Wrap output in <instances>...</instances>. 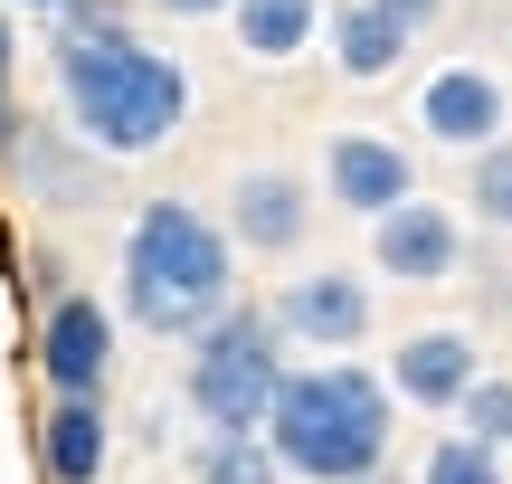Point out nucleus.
<instances>
[{"label": "nucleus", "instance_id": "nucleus-16", "mask_svg": "<svg viewBox=\"0 0 512 484\" xmlns=\"http://www.w3.org/2000/svg\"><path fill=\"white\" fill-rule=\"evenodd\" d=\"M190 484H285V466L266 456V437H200Z\"/></svg>", "mask_w": 512, "mask_h": 484}, {"label": "nucleus", "instance_id": "nucleus-11", "mask_svg": "<svg viewBox=\"0 0 512 484\" xmlns=\"http://www.w3.org/2000/svg\"><path fill=\"white\" fill-rule=\"evenodd\" d=\"M475 380H484V352H475L465 323H427V333H408L399 352H389V399H408V409H427V418H456Z\"/></svg>", "mask_w": 512, "mask_h": 484}, {"label": "nucleus", "instance_id": "nucleus-3", "mask_svg": "<svg viewBox=\"0 0 512 484\" xmlns=\"http://www.w3.org/2000/svg\"><path fill=\"white\" fill-rule=\"evenodd\" d=\"M256 437L294 484H380L389 447H399V399L361 361H304L275 380V409Z\"/></svg>", "mask_w": 512, "mask_h": 484}, {"label": "nucleus", "instance_id": "nucleus-19", "mask_svg": "<svg viewBox=\"0 0 512 484\" xmlns=\"http://www.w3.org/2000/svg\"><path fill=\"white\" fill-rule=\"evenodd\" d=\"M456 428L475 437V447H494V456H503V447H512V380H494V371H484L475 390H465V409H456Z\"/></svg>", "mask_w": 512, "mask_h": 484}, {"label": "nucleus", "instance_id": "nucleus-14", "mask_svg": "<svg viewBox=\"0 0 512 484\" xmlns=\"http://www.w3.org/2000/svg\"><path fill=\"white\" fill-rule=\"evenodd\" d=\"M323 38H332V67H342L351 86H380V76H399L408 48H418V38H408L399 19L380 10V0H342V10H323Z\"/></svg>", "mask_w": 512, "mask_h": 484}, {"label": "nucleus", "instance_id": "nucleus-2", "mask_svg": "<svg viewBox=\"0 0 512 484\" xmlns=\"http://www.w3.org/2000/svg\"><path fill=\"white\" fill-rule=\"evenodd\" d=\"M114 276H124V323H143L152 342H200L238 304V247L200 200H143L124 219Z\"/></svg>", "mask_w": 512, "mask_h": 484}, {"label": "nucleus", "instance_id": "nucleus-12", "mask_svg": "<svg viewBox=\"0 0 512 484\" xmlns=\"http://www.w3.org/2000/svg\"><path fill=\"white\" fill-rule=\"evenodd\" d=\"M370 266L399 285H446L465 266V219L446 200H399L389 219H370Z\"/></svg>", "mask_w": 512, "mask_h": 484}, {"label": "nucleus", "instance_id": "nucleus-7", "mask_svg": "<svg viewBox=\"0 0 512 484\" xmlns=\"http://www.w3.org/2000/svg\"><path fill=\"white\" fill-rule=\"evenodd\" d=\"M275 333H294L304 352H351L370 342V276L361 266H304V276L275 285Z\"/></svg>", "mask_w": 512, "mask_h": 484}, {"label": "nucleus", "instance_id": "nucleus-10", "mask_svg": "<svg viewBox=\"0 0 512 484\" xmlns=\"http://www.w3.org/2000/svg\"><path fill=\"white\" fill-rule=\"evenodd\" d=\"M323 200L351 209V219H389L399 200H418V162H408V143H389V133H332L323 143Z\"/></svg>", "mask_w": 512, "mask_h": 484}, {"label": "nucleus", "instance_id": "nucleus-23", "mask_svg": "<svg viewBox=\"0 0 512 484\" xmlns=\"http://www.w3.org/2000/svg\"><path fill=\"white\" fill-rule=\"evenodd\" d=\"M152 10H162V19H228L238 0H152Z\"/></svg>", "mask_w": 512, "mask_h": 484}, {"label": "nucleus", "instance_id": "nucleus-5", "mask_svg": "<svg viewBox=\"0 0 512 484\" xmlns=\"http://www.w3.org/2000/svg\"><path fill=\"white\" fill-rule=\"evenodd\" d=\"M219 228L247 257H294V247L313 238V181L285 171V162H247L238 181H228V200H219Z\"/></svg>", "mask_w": 512, "mask_h": 484}, {"label": "nucleus", "instance_id": "nucleus-20", "mask_svg": "<svg viewBox=\"0 0 512 484\" xmlns=\"http://www.w3.org/2000/svg\"><path fill=\"white\" fill-rule=\"evenodd\" d=\"M19 133H29V114H19V10H0V171H10Z\"/></svg>", "mask_w": 512, "mask_h": 484}, {"label": "nucleus", "instance_id": "nucleus-15", "mask_svg": "<svg viewBox=\"0 0 512 484\" xmlns=\"http://www.w3.org/2000/svg\"><path fill=\"white\" fill-rule=\"evenodd\" d=\"M228 29H238V48L256 67H294V57L323 38V0H238Z\"/></svg>", "mask_w": 512, "mask_h": 484}, {"label": "nucleus", "instance_id": "nucleus-18", "mask_svg": "<svg viewBox=\"0 0 512 484\" xmlns=\"http://www.w3.org/2000/svg\"><path fill=\"white\" fill-rule=\"evenodd\" d=\"M465 209H475L484 228H512V133L475 152V171H465Z\"/></svg>", "mask_w": 512, "mask_h": 484}, {"label": "nucleus", "instance_id": "nucleus-4", "mask_svg": "<svg viewBox=\"0 0 512 484\" xmlns=\"http://www.w3.org/2000/svg\"><path fill=\"white\" fill-rule=\"evenodd\" d=\"M275 380H285V333L275 314L256 304H228L200 342H190V371H181V399L209 437H256L275 409Z\"/></svg>", "mask_w": 512, "mask_h": 484}, {"label": "nucleus", "instance_id": "nucleus-8", "mask_svg": "<svg viewBox=\"0 0 512 484\" xmlns=\"http://www.w3.org/2000/svg\"><path fill=\"white\" fill-rule=\"evenodd\" d=\"M503 124H512V95H503L494 67H475V57H446V67L418 86V133H427V143H446V152L503 143Z\"/></svg>", "mask_w": 512, "mask_h": 484}, {"label": "nucleus", "instance_id": "nucleus-6", "mask_svg": "<svg viewBox=\"0 0 512 484\" xmlns=\"http://www.w3.org/2000/svg\"><path fill=\"white\" fill-rule=\"evenodd\" d=\"M38 380H48V399H105V371H114V314L76 285V295H57L48 314H38V342H29Z\"/></svg>", "mask_w": 512, "mask_h": 484}, {"label": "nucleus", "instance_id": "nucleus-17", "mask_svg": "<svg viewBox=\"0 0 512 484\" xmlns=\"http://www.w3.org/2000/svg\"><path fill=\"white\" fill-rule=\"evenodd\" d=\"M418 484H503V456H494V447H475L465 428H446V437H427Z\"/></svg>", "mask_w": 512, "mask_h": 484}, {"label": "nucleus", "instance_id": "nucleus-1", "mask_svg": "<svg viewBox=\"0 0 512 484\" xmlns=\"http://www.w3.org/2000/svg\"><path fill=\"white\" fill-rule=\"evenodd\" d=\"M57 124L76 143H95L105 162H152L181 143L190 124V67L171 48H152L133 19L105 29H57Z\"/></svg>", "mask_w": 512, "mask_h": 484}, {"label": "nucleus", "instance_id": "nucleus-13", "mask_svg": "<svg viewBox=\"0 0 512 484\" xmlns=\"http://www.w3.org/2000/svg\"><path fill=\"white\" fill-rule=\"evenodd\" d=\"M105 456H114L105 399H48L38 409V475L48 484H105Z\"/></svg>", "mask_w": 512, "mask_h": 484}, {"label": "nucleus", "instance_id": "nucleus-21", "mask_svg": "<svg viewBox=\"0 0 512 484\" xmlns=\"http://www.w3.org/2000/svg\"><path fill=\"white\" fill-rule=\"evenodd\" d=\"M19 266H29V276H19V285H29V295H38V314H48L57 295H76V285H67V257H57V247H29V257H19Z\"/></svg>", "mask_w": 512, "mask_h": 484}, {"label": "nucleus", "instance_id": "nucleus-24", "mask_svg": "<svg viewBox=\"0 0 512 484\" xmlns=\"http://www.w3.org/2000/svg\"><path fill=\"white\" fill-rule=\"evenodd\" d=\"M0 10H48V19H57V10H67V0H0Z\"/></svg>", "mask_w": 512, "mask_h": 484}, {"label": "nucleus", "instance_id": "nucleus-22", "mask_svg": "<svg viewBox=\"0 0 512 484\" xmlns=\"http://www.w3.org/2000/svg\"><path fill=\"white\" fill-rule=\"evenodd\" d=\"M380 10H389V19H399V29H408V38H418V29H437V19H446V0H380Z\"/></svg>", "mask_w": 512, "mask_h": 484}, {"label": "nucleus", "instance_id": "nucleus-9", "mask_svg": "<svg viewBox=\"0 0 512 484\" xmlns=\"http://www.w3.org/2000/svg\"><path fill=\"white\" fill-rule=\"evenodd\" d=\"M10 190L38 209H95V200H114V162L95 143H76L67 124H29L10 152Z\"/></svg>", "mask_w": 512, "mask_h": 484}]
</instances>
